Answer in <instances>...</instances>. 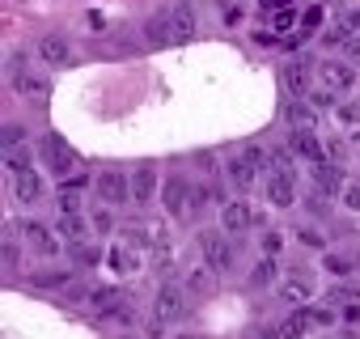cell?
<instances>
[{"label":"cell","instance_id":"obj_1","mask_svg":"<svg viewBox=\"0 0 360 339\" xmlns=\"http://www.w3.org/2000/svg\"><path fill=\"white\" fill-rule=\"evenodd\" d=\"M39 157H43V165L51 170L56 179H68V174H72V165H77V153H72L68 140L56 136V132H47V136L39 140Z\"/></svg>","mask_w":360,"mask_h":339},{"label":"cell","instance_id":"obj_2","mask_svg":"<svg viewBox=\"0 0 360 339\" xmlns=\"http://www.w3.org/2000/svg\"><path fill=\"white\" fill-rule=\"evenodd\" d=\"M183 309H187V297H183V288H178V284H161V288H157V297H153V318L178 322V318H183Z\"/></svg>","mask_w":360,"mask_h":339},{"label":"cell","instance_id":"obj_3","mask_svg":"<svg viewBox=\"0 0 360 339\" xmlns=\"http://www.w3.org/2000/svg\"><path fill=\"white\" fill-rule=\"evenodd\" d=\"M200 250H204V263H208L212 271H229V263H233V250L225 246V234H217V229H204V234H200Z\"/></svg>","mask_w":360,"mask_h":339},{"label":"cell","instance_id":"obj_4","mask_svg":"<svg viewBox=\"0 0 360 339\" xmlns=\"http://www.w3.org/2000/svg\"><path fill=\"white\" fill-rule=\"evenodd\" d=\"M98 196L106 204H127L131 200V174H123V170H102L98 174Z\"/></svg>","mask_w":360,"mask_h":339},{"label":"cell","instance_id":"obj_5","mask_svg":"<svg viewBox=\"0 0 360 339\" xmlns=\"http://www.w3.org/2000/svg\"><path fill=\"white\" fill-rule=\"evenodd\" d=\"M161 204H165V212H169V217L191 212V187H187V179H183V174H169V179H165V187H161Z\"/></svg>","mask_w":360,"mask_h":339},{"label":"cell","instance_id":"obj_6","mask_svg":"<svg viewBox=\"0 0 360 339\" xmlns=\"http://www.w3.org/2000/svg\"><path fill=\"white\" fill-rule=\"evenodd\" d=\"M318 77H322V85L335 89V94H347V89L356 85V72H352L343 60H322V64H318Z\"/></svg>","mask_w":360,"mask_h":339},{"label":"cell","instance_id":"obj_7","mask_svg":"<svg viewBox=\"0 0 360 339\" xmlns=\"http://www.w3.org/2000/svg\"><path fill=\"white\" fill-rule=\"evenodd\" d=\"M255 221H259V217H255V208H250V204H242V200L221 204V225H225V234H246Z\"/></svg>","mask_w":360,"mask_h":339},{"label":"cell","instance_id":"obj_8","mask_svg":"<svg viewBox=\"0 0 360 339\" xmlns=\"http://www.w3.org/2000/svg\"><path fill=\"white\" fill-rule=\"evenodd\" d=\"M39 56H43L51 68H64V64H72V43H68L64 34H43V39H39Z\"/></svg>","mask_w":360,"mask_h":339},{"label":"cell","instance_id":"obj_9","mask_svg":"<svg viewBox=\"0 0 360 339\" xmlns=\"http://www.w3.org/2000/svg\"><path fill=\"white\" fill-rule=\"evenodd\" d=\"M288 148H292V157H305L309 165L326 161V144H322L314 132H292V136H288Z\"/></svg>","mask_w":360,"mask_h":339},{"label":"cell","instance_id":"obj_10","mask_svg":"<svg viewBox=\"0 0 360 339\" xmlns=\"http://www.w3.org/2000/svg\"><path fill=\"white\" fill-rule=\"evenodd\" d=\"M267 200H271L276 208H292L297 187H292V174H288V170H271V179H267Z\"/></svg>","mask_w":360,"mask_h":339},{"label":"cell","instance_id":"obj_11","mask_svg":"<svg viewBox=\"0 0 360 339\" xmlns=\"http://www.w3.org/2000/svg\"><path fill=\"white\" fill-rule=\"evenodd\" d=\"M153 196H157V170L144 161V165L131 170V200H136V204H148Z\"/></svg>","mask_w":360,"mask_h":339},{"label":"cell","instance_id":"obj_12","mask_svg":"<svg viewBox=\"0 0 360 339\" xmlns=\"http://www.w3.org/2000/svg\"><path fill=\"white\" fill-rule=\"evenodd\" d=\"M22 234H26V242H30L39 255H47V259L60 250V238H56L47 225H39V221H22Z\"/></svg>","mask_w":360,"mask_h":339},{"label":"cell","instance_id":"obj_13","mask_svg":"<svg viewBox=\"0 0 360 339\" xmlns=\"http://www.w3.org/2000/svg\"><path fill=\"white\" fill-rule=\"evenodd\" d=\"M13 196L22 200V204H34L39 196H43V179H39V170H18V174H13Z\"/></svg>","mask_w":360,"mask_h":339},{"label":"cell","instance_id":"obj_14","mask_svg":"<svg viewBox=\"0 0 360 339\" xmlns=\"http://www.w3.org/2000/svg\"><path fill=\"white\" fill-rule=\"evenodd\" d=\"M225 174H229V183H233L238 191H250V187L259 183V170H255L246 157H229V161H225Z\"/></svg>","mask_w":360,"mask_h":339},{"label":"cell","instance_id":"obj_15","mask_svg":"<svg viewBox=\"0 0 360 339\" xmlns=\"http://www.w3.org/2000/svg\"><path fill=\"white\" fill-rule=\"evenodd\" d=\"M314 187L330 200V196L343 187V170H339L335 161H318V165H314Z\"/></svg>","mask_w":360,"mask_h":339},{"label":"cell","instance_id":"obj_16","mask_svg":"<svg viewBox=\"0 0 360 339\" xmlns=\"http://www.w3.org/2000/svg\"><path fill=\"white\" fill-rule=\"evenodd\" d=\"M169 30H174V43H187L195 34V9L191 5H174L169 9Z\"/></svg>","mask_w":360,"mask_h":339},{"label":"cell","instance_id":"obj_17","mask_svg":"<svg viewBox=\"0 0 360 339\" xmlns=\"http://www.w3.org/2000/svg\"><path fill=\"white\" fill-rule=\"evenodd\" d=\"M284 115H288L292 132H314V123H318V106L314 102H301V98H292Z\"/></svg>","mask_w":360,"mask_h":339},{"label":"cell","instance_id":"obj_18","mask_svg":"<svg viewBox=\"0 0 360 339\" xmlns=\"http://www.w3.org/2000/svg\"><path fill=\"white\" fill-rule=\"evenodd\" d=\"M144 39H148L153 47H165V43H174V30H169V13H157V18H148V26H144Z\"/></svg>","mask_w":360,"mask_h":339},{"label":"cell","instance_id":"obj_19","mask_svg":"<svg viewBox=\"0 0 360 339\" xmlns=\"http://www.w3.org/2000/svg\"><path fill=\"white\" fill-rule=\"evenodd\" d=\"M309 326H314V318H309V309H292L284 322H280V331H284V339H301V335H309Z\"/></svg>","mask_w":360,"mask_h":339},{"label":"cell","instance_id":"obj_20","mask_svg":"<svg viewBox=\"0 0 360 339\" xmlns=\"http://www.w3.org/2000/svg\"><path fill=\"white\" fill-rule=\"evenodd\" d=\"M284 81H288V89H292V98H305L309 94V68L297 60V64H288V72H284Z\"/></svg>","mask_w":360,"mask_h":339},{"label":"cell","instance_id":"obj_21","mask_svg":"<svg viewBox=\"0 0 360 339\" xmlns=\"http://www.w3.org/2000/svg\"><path fill=\"white\" fill-rule=\"evenodd\" d=\"M0 140H5V157H9V153H22V148H26V127H22V123H5Z\"/></svg>","mask_w":360,"mask_h":339},{"label":"cell","instance_id":"obj_22","mask_svg":"<svg viewBox=\"0 0 360 339\" xmlns=\"http://www.w3.org/2000/svg\"><path fill=\"white\" fill-rule=\"evenodd\" d=\"M18 94H30V98H47V81L43 77H26V72H18Z\"/></svg>","mask_w":360,"mask_h":339},{"label":"cell","instance_id":"obj_23","mask_svg":"<svg viewBox=\"0 0 360 339\" xmlns=\"http://www.w3.org/2000/svg\"><path fill=\"white\" fill-rule=\"evenodd\" d=\"M271 280H276V259H259L255 271H250V284H255V288H267Z\"/></svg>","mask_w":360,"mask_h":339},{"label":"cell","instance_id":"obj_24","mask_svg":"<svg viewBox=\"0 0 360 339\" xmlns=\"http://www.w3.org/2000/svg\"><path fill=\"white\" fill-rule=\"evenodd\" d=\"M119 301H123V297H119V288H98V293H89V305H94V309H102V314H110Z\"/></svg>","mask_w":360,"mask_h":339},{"label":"cell","instance_id":"obj_25","mask_svg":"<svg viewBox=\"0 0 360 339\" xmlns=\"http://www.w3.org/2000/svg\"><path fill=\"white\" fill-rule=\"evenodd\" d=\"M64 238H72V242H81L85 238V217H60V225H56Z\"/></svg>","mask_w":360,"mask_h":339},{"label":"cell","instance_id":"obj_26","mask_svg":"<svg viewBox=\"0 0 360 339\" xmlns=\"http://www.w3.org/2000/svg\"><path fill=\"white\" fill-rule=\"evenodd\" d=\"M68 280H72L68 271H39V276H34L39 288H68Z\"/></svg>","mask_w":360,"mask_h":339},{"label":"cell","instance_id":"obj_27","mask_svg":"<svg viewBox=\"0 0 360 339\" xmlns=\"http://www.w3.org/2000/svg\"><path fill=\"white\" fill-rule=\"evenodd\" d=\"M187 284H191V293H208V284H212V267H195V271L187 276Z\"/></svg>","mask_w":360,"mask_h":339},{"label":"cell","instance_id":"obj_28","mask_svg":"<svg viewBox=\"0 0 360 339\" xmlns=\"http://www.w3.org/2000/svg\"><path fill=\"white\" fill-rule=\"evenodd\" d=\"M60 208H64V217H81V196L77 191H60Z\"/></svg>","mask_w":360,"mask_h":339},{"label":"cell","instance_id":"obj_29","mask_svg":"<svg viewBox=\"0 0 360 339\" xmlns=\"http://www.w3.org/2000/svg\"><path fill=\"white\" fill-rule=\"evenodd\" d=\"M72 255H77V263H81V267H94V263L102 259V250H98V246H85V242H77V250H72Z\"/></svg>","mask_w":360,"mask_h":339},{"label":"cell","instance_id":"obj_30","mask_svg":"<svg viewBox=\"0 0 360 339\" xmlns=\"http://www.w3.org/2000/svg\"><path fill=\"white\" fill-rule=\"evenodd\" d=\"M305 293H309V284H305L301 276H297V284H292V280L284 284V301H305Z\"/></svg>","mask_w":360,"mask_h":339},{"label":"cell","instance_id":"obj_31","mask_svg":"<svg viewBox=\"0 0 360 339\" xmlns=\"http://www.w3.org/2000/svg\"><path fill=\"white\" fill-rule=\"evenodd\" d=\"M242 157H246V161H250V165H255V170H267V165H271V157H267V153H263V148H246V153H242Z\"/></svg>","mask_w":360,"mask_h":339},{"label":"cell","instance_id":"obj_32","mask_svg":"<svg viewBox=\"0 0 360 339\" xmlns=\"http://www.w3.org/2000/svg\"><path fill=\"white\" fill-rule=\"evenodd\" d=\"M280 250H284V238H280V234H267V238H263V255H267V259H276Z\"/></svg>","mask_w":360,"mask_h":339},{"label":"cell","instance_id":"obj_33","mask_svg":"<svg viewBox=\"0 0 360 339\" xmlns=\"http://www.w3.org/2000/svg\"><path fill=\"white\" fill-rule=\"evenodd\" d=\"M326 267H330L335 276H347V271H352V259H343V255H326Z\"/></svg>","mask_w":360,"mask_h":339},{"label":"cell","instance_id":"obj_34","mask_svg":"<svg viewBox=\"0 0 360 339\" xmlns=\"http://www.w3.org/2000/svg\"><path fill=\"white\" fill-rule=\"evenodd\" d=\"M309 318H314V326H330V322H335V309H322V305H309Z\"/></svg>","mask_w":360,"mask_h":339},{"label":"cell","instance_id":"obj_35","mask_svg":"<svg viewBox=\"0 0 360 339\" xmlns=\"http://www.w3.org/2000/svg\"><path fill=\"white\" fill-rule=\"evenodd\" d=\"M94 229H98V234H110V229H115L110 212H94Z\"/></svg>","mask_w":360,"mask_h":339},{"label":"cell","instance_id":"obj_36","mask_svg":"<svg viewBox=\"0 0 360 339\" xmlns=\"http://www.w3.org/2000/svg\"><path fill=\"white\" fill-rule=\"evenodd\" d=\"M292 22H297V13H288V9H280V13H276V22H271V26H276V30H288V26H292Z\"/></svg>","mask_w":360,"mask_h":339},{"label":"cell","instance_id":"obj_37","mask_svg":"<svg viewBox=\"0 0 360 339\" xmlns=\"http://www.w3.org/2000/svg\"><path fill=\"white\" fill-rule=\"evenodd\" d=\"M343 30H347V34H360V9H352V13L343 18Z\"/></svg>","mask_w":360,"mask_h":339},{"label":"cell","instance_id":"obj_38","mask_svg":"<svg viewBox=\"0 0 360 339\" xmlns=\"http://www.w3.org/2000/svg\"><path fill=\"white\" fill-rule=\"evenodd\" d=\"M343 204H347L352 212H360V187H347V191H343Z\"/></svg>","mask_w":360,"mask_h":339},{"label":"cell","instance_id":"obj_39","mask_svg":"<svg viewBox=\"0 0 360 339\" xmlns=\"http://www.w3.org/2000/svg\"><path fill=\"white\" fill-rule=\"evenodd\" d=\"M110 263H115L119 271H131V255H123V250H115V255H110Z\"/></svg>","mask_w":360,"mask_h":339},{"label":"cell","instance_id":"obj_40","mask_svg":"<svg viewBox=\"0 0 360 339\" xmlns=\"http://www.w3.org/2000/svg\"><path fill=\"white\" fill-rule=\"evenodd\" d=\"M309 102H314V106H318V110H322V106H326V110H330V106H335V94H314V98H309Z\"/></svg>","mask_w":360,"mask_h":339},{"label":"cell","instance_id":"obj_41","mask_svg":"<svg viewBox=\"0 0 360 339\" xmlns=\"http://www.w3.org/2000/svg\"><path fill=\"white\" fill-rule=\"evenodd\" d=\"M85 22H89V30H98V34H102V30H106V18H102V13H89V18H85Z\"/></svg>","mask_w":360,"mask_h":339},{"label":"cell","instance_id":"obj_42","mask_svg":"<svg viewBox=\"0 0 360 339\" xmlns=\"http://www.w3.org/2000/svg\"><path fill=\"white\" fill-rule=\"evenodd\" d=\"M5 267H18V246L13 242H5Z\"/></svg>","mask_w":360,"mask_h":339},{"label":"cell","instance_id":"obj_43","mask_svg":"<svg viewBox=\"0 0 360 339\" xmlns=\"http://www.w3.org/2000/svg\"><path fill=\"white\" fill-rule=\"evenodd\" d=\"M343 322H360V305H347L343 309Z\"/></svg>","mask_w":360,"mask_h":339},{"label":"cell","instance_id":"obj_44","mask_svg":"<svg viewBox=\"0 0 360 339\" xmlns=\"http://www.w3.org/2000/svg\"><path fill=\"white\" fill-rule=\"evenodd\" d=\"M347 56H352V60H360V39H352V43H347Z\"/></svg>","mask_w":360,"mask_h":339},{"label":"cell","instance_id":"obj_45","mask_svg":"<svg viewBox=\"0 0 360 339\" xmlns=\"http://www.w3.org/2000/svg\"><path fill=\"white\" fill-rule=\"evenodd\" d=\"M356 144H360V136H356Z\"/></svg>","mask_w":360,"mask_h":339}]
</instances>
